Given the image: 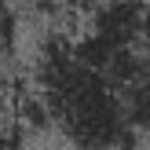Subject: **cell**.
Returning <instances> with one entry per match:
<instances>
[{
    "label": "cell",
    "instance_id": "6da1fadb",
    "mask_svg": "<svg viewBox=\"0 0 150 150\" xmlns=\"http://www.w3.org/2000/svg\"><path fill=\"white\" fill-rule=\"evenodd\" d=\"M33 88L51 110V125L73 150H136V132L121 88L103 66L88 62L77 40H51L37 59Z\"/></svg>",
    "mask_w": 150,
    "mask_h": 150
},
{
    "label": "cell",
    "instance_id": "7a4b0ae2",
    "mask_svg": "<svg viewBox=\"0 0 150 150\" xmlns=\"http://www.w3.org/2000/svg\"><path fill=\"white\" fill-rule=\"evenodd\" d=\"M88 37L110 48H146L150 0H99L88 18Z\"/></svg>",
    "mask_w": 150,
    "mask_h": 150
},
{
    "label": "cell",
    "instance_id": "3957f363",
    "mask_svg": "<svg viewBox=\"0 0 150 150\" xmlns=\"http://www.w3.org/2000/svg\"><path fill=\"white\" fill-rule=\"evenodd\" d=\"M18 44V15H15L11 0H0V59L11 55Z\"/></svg>",
    "mask_w": 150,
    "mask_h": 150
},
{
    "label": "cell",
    "instance_id": "277c9868",
    "mask_svg": "<svg viewBox=\"0 0 150 150\" xmlns=\"http://www.w3.org/2000/svg\"><path fill=\"white\" fill-rule=\"evenodd\" d=\"M15 110V92H11V84H7V77H4V70H0V125L7 121V114Z\"/></svg>",
    "mask_w": 150,
    "mask_h": 150
},
{
    "label": "cell",
    "instance_id": "5b68a950",
    "mask_svg": "<svg viewBox=\"0 0 150 150\" xmlns=\"http://www.w3.org/2000/svg\"><path fill=\"white\" fill-rule=\"evenodd\" d=\"M66 7H92V4H99V0H62Z\"/></svg>",
    "mask_w": 150,
    "mask_h": 150
},
{
    "label": "cell",
    "instance_id": "8992f818",
    "mask_svg": "<svg viewBox=\"0 0 150 150\" xmlns=\"http://www.w3.org/2000/svg\"><path fill=\"white\" fill-rule=\"evenodd\" d=\"M22 150H37V146H22Z\"/></svg>",
    "mask_w": 150,
    "mask_h": 150
}]
</instances>
